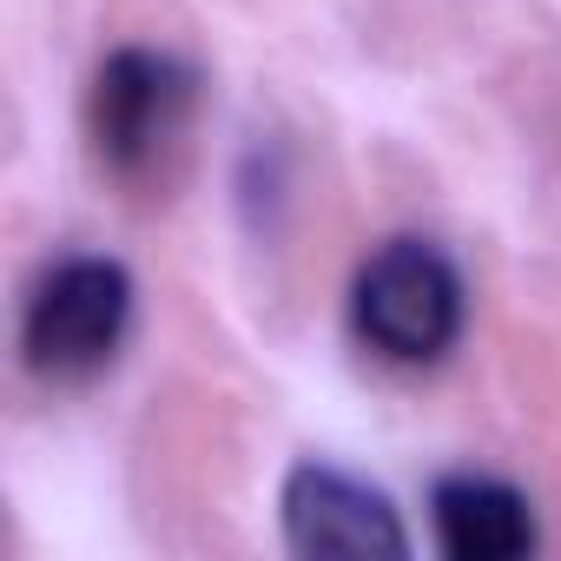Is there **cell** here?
<instances>
[{
  "label": "cell",
  "mask_w": 561,
  "mask_h": 561,
  "mask_svg": "<svg viewBox=\"0 0 561 561\" xmlns=\"http://www.w3.org/2000/svg\"><path fill=\"white\" fill-rule=\"evenodd\" d=\"M462 271L430 238L377 244L351 277V331L383 364H436L462 337Z\"/></svg>",
  "instance_id": "obj_1"
},
{
  "label": "cell",
  "mask_w": 561,
  "mask_h": 561,
  "mask_svg": "<svg viewBox=\"0 0 561 561\" xmlns=\"http://www.w3.org/2000/svg\"><path fill=\"white\" fill-rule=\"evenodd\" d=\"M133 331V271L100 251L60 257L27 311H21V357L41 383H87L100 377Z\"/></svg>",
  "instance_id": "obj_2"
},
{
  "label": "cell",
  "mask_w": 561,
  "mask_h": 561,
  "mask_svg": "<svg viewBox=\"0 0 561 561\" xmlns=\"http://www.w3.org/2000/svg\"><path fill=\"white\" fill-rule=\"evenodd\" d=\"M198 73L165 47H113L87 87V146L113 179H139L185 133Z\"/></svg>",
  "instance_id": "obj_3"
},
{
  "label": "cell",
  "mask_w": 561,
  "mask_h": 561,
  "mask_svg": "<svg viewBox=\"0 0 561 561\" xmlns=\"http://www.w3.org/2000/svg\"><path fill=\"white\" fill-rule=\"evenodd\" d=\"M277 515H285L291 554H357V561L410 554V528L390 508V495L337 462H298L277 489Z\"/></svg>",
  "instance_id": "obj_4"
},
{
  "label": "cell",
  "mask_w": 561,
  "mask_h": 561,
  "mask_svg": "<svg viewBox=\"0 0 561 561\" xmlns=\"http://www.w3.org/2000/svg\"><path fill=\"white\" fill-rule=\"evenodd\" d=\"M430 528H436V548L449 561H515V554H535V541H541L535 502L515 482L476 476V469L436 476Z\"/></svg>",
  "instance_id": "obj_5"
}]
</instances>
